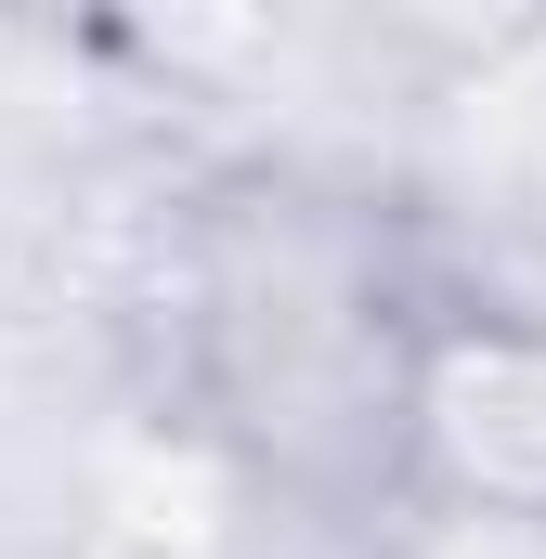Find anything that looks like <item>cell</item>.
Returning <instances> with one entry per match:
<instances>
[{
    "label": "cell",
    "mask_w": 546,
    "mask_h": 559,
    "mask_svg": "<svg viewBox=\"0 0 546 559\" xmlns=\"http://www.w3.org/2000/svg\"><path fill=\"white\" fill-rule=\"evenodd\" d=\"M404 521L546 547V299L455 274L429 312L404 391Z\"/></svg>",
    "instance_id": "2"
},
{
    "label": "cell",
    "mask_w": 546,
    "mask_h": 559,
    "mask_svg": "<svg viewBox=\"0 0 546 559\" xmlns=\"http://www.w3.org/2000/svg\"><path fill=\"white\" fill-rule=\"evenodd\" d=\"M442 299L455 274L404 195L312 156H235L182 182L156 235L169 429L273 521L378 534L404 521V391Z\"/></svg>",
    "instance_id": "1"
}]
</instances>
